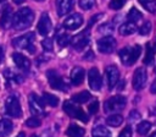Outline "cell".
Here are the masks:
<instances>
[{
    "mask_svg": "<svg viewBox=\"0 0 156 137\" xmlns=\"http://www.w3.org/2000/svg\"><path fill=\"white\" fill-rule=\"evenodd\" d=\"M34 21V13L29 7H22L20 9L15 15L12 20V27L17 31L28 28Z\"/></svg>",
    "mask_w": 156,
    "mask_h": 137,
    "instance_id": "1",
    "label": "cell"
},
{
    "mask_svg": "<svg viewBox=\"0 0 156 137\" xmlns=\"http://www.w3.org/2000/svg\"><path fill=\"white\" fill-rule=\"evenodd\" d=\"M12 45L17 49H24L27 50L29 54H34L35 53V46H34V33L29 32L26 33L21 37H17L12 40Z\"/></svg>",
    "mask_w": 156,
    "mask_h": 137,
    "instance_id": "2",
    "label": "cell"
},
{
    "mask_svg": "<svg viewBox=\"0 0 156 137\" xmlns=\"http://www.w3.org/2000/svg\"><path fill=\"white\" fill-rule=\"evenodd\" d=\"M140 53H141L140 45H134L133 48L124 46L123 49L119 50V57L124 65L129 66V65H133L138 60V57L140 56Z\"/></svg>",
    "mask_w": 156,
    "mask_h": 137,
    "instance_id": "3",
    "label": "cell"
},
{
    "mask_svg": "<svg viewBox=\"0 0 156 137\" xmlns=\"http://www.w3.org/2000/svg\"><path fill=\"white\" fill-rule=\"evenodd\" d=\"M127 104V99L123 95H115L107 99L104 103V110L105 113H117L124 109Z\"/></svg>",
    "mask_w": 156,
    "mask_h": 137,
    "instance_id": "4",
    "label": "cell"
},
{
    "mask_svg": "<svg viewBox=\"0 0 156 137\" xmlns=\"http://www.w3.org/2000/svg\"><path fill=\"white\" fill-rule=\"evenodd\" d=\"M5 113L11 117H20L22 115V109L20 100L15 95H10L5 100Z\"/></svg>",
    "mask_w": 156,
    "mask_h": 137,
    "instance_id": "5",
    "label": "cell"
},
{
    "mask_svg": "<svg viewBox=\"0 0 156 137\" xmlns=\"http://www.w3.org/2000/svg\"><path fill=\"white\" fill-rule=\"evenodd\" d=\"M46 76H48V81H49V84L51 88L56 89V91H62V92H67L68 91V86L65 83L63 78L54 70H50L46 72Z\"/></svg>",
    "mask_w": 156,
    "mask_h": 137,
    "instance_id": "6",
    "label": "cell"
},
{
    "mask_svg": "<svg viewBox=\"0 0 156 137\" xmlns=\"http://www.w3.org/2000/svg\"><path fill=\"white\" fill-rule=\"evenodd\" d=\"M63 110H65V113L68 114L71 117L78 119V120H80V121H83V122H88V121H89L88 115H87L80 108L73 105L71 102H65V103H63Z\"/></svg>",
    "mask_w": 156,
    "mask_h": 137,
    "instance_id": "7",
    "label": "cell"
},
{
    "mask_svg": "<svg viewBox=\"0 0 156 137\" xmlns=\"http://www.w3.org/2000/svg\"><path fill=\"white\" fill-rule=\"evenodd\" d=\"M89 42H90V39H89V29L88 28H85V31L80 32L79 34L74 35L71 39V44L77 51H82L83 49H85L88 46Z\"/></svg>",
    "mask_w": 156,
    "mask_h": 137,
    "instance_id": "8",
    "label": "cell"
},
{
    "mask_svg": "<svg viewBox=\"0 0 156 137\" xmlns=\"http://www.w3.org/2000/svg\"><path fill=\"white\" fill-rule=\"evenodd\" d=\"M116 39L111 35H105L96 42V46L102 54H111L116 49Z\"/></svg>",
    "mask_w": 156,
    "mask_h": 137,
    "instance_id": "9",
    "label": "cell"
},
{
    "mask_svg": "<svg viewBox=\"0 0 156 137\" xmlns=\"http://www.w3.org/2000/svg\"><path fill=\"white\" fill-rule=\"evenodd\" d=\"M28 104H29V109L34 115H44V102L41 98H39L35 93H30L29 94V99H28Z\"/></svg>",
    "mask_w": 156,
    "mask_h": 137,
    "instance_id": "10",
    "label": "cell"
},
{
    "mask_svg": "<svg viewBox=\"0 0 156 137\" xmlns=\"http://www.w3.org/2000/svg\"><path fill=\"white\" fill-rule=\"evenodd\" d=\"M51 28H52V23H51V20H50L49 13L43 12L41 16H40V18H39V22L37 24L38 33L40 35H46V34H49V32L51 31Z\"/></svg>",
    "mask_w": 156,
    "mask_h": 137,
    "instance_id": "11",
    "label": "cell"
},
{
    "mask_svg": "<svg viewBox=\"0 0 156 137\" xmlns=\"http://www.w3.org/2000/svg\"><path fill=\"white\" fill-rule=\"evenodd\" d=\"M105 75H106V81H107V86H108V89H113L115 86L118 83V80H119V71L116 66L111 65V66H107L106 70H105Z\"/></svg>",
    "mask_w": 156,
    "mask_h": 137,
    "instance_id": "12",
    "label": "cell"
},
{
    "mask_svg": "<svg viewBox=\"0 0 156 137\" xmlns=\"http://www.w3.org/2000/svg\"><path fill=\"white\" fill-rule=\"evenodd\" d=\"M88 81H89V86L93 91H100L101 84H102V80H101L100 72L96 67H91L88 71Z\"/></svg>",
    "mask_w": 156,
    "mask_h": 137,
    "instance_id": "13",
    "label": "cell"
},
{
    "mask_svg": "<svg viewBox=\"0 0 156 137\" xmlns=\"http://www.w3.org/2000/svg\"><path fill=\"white\" fill-rule=\"evenodd\" d=\"M146 71L145 68L143 67H138L135 71H134V75H133V88L135 91H140L143 89V87L145 86L146 83Z\"/></svg>",
    "mask_w": 156,
    "mask_h": 137,
    "instance_id": "14",
    "label": "cell"
},
{
    "mask_svg": "<svg viewBox=\"0 0 156 137\" xmlns=\"http://www.w3.org/2000/svg\"><path fill=\"white\" fill-rule=\"evenodd\" d=\"M83 24V16L80 13H73L63 21V27L69 31H74Z\"/></svg>",
    "mask_w": 156,
    "mask_h": 137,
    "instance_id": "15",
    "label": "cell"
},
{
    "mask_svg": "<svg viewBox=\"0 0 156 137\" xmlns=\"http://www.w3.org/2000/svg\"><path fill=\"white\" fill-rule=\"evenodd\" d=\"M12 59H13V62L15 65L22 70V71H28L30 68V61L27 56H24L23 54L21 53H13L12 54Z\"/></svg>",
    "mask_w": 156,
    "mask_h": 137,
    "instance_id": "16",
    "label": "cell"
},
{
    "mask_svg": "<svg viewBox=\"0 0 156 137\" xmlns=\"http://www.w3.org/2000/svg\"><path fill=\"white\" fill-rule=\"evenodd\" d=\"M12 20H13V13H12V9L6 6L2 11L1 18H0V26L4 29H9L12 26Z\"/></svg>",
    "mask_w": 156,
    "mask_h": 137,
    "instance_id": "17",
    "label": "cell"
},
{
    "mask_svg": "<svg viewBox=\"0 0 156 137\" xmlns=\"http://www.w3.org/2000/svg\"><path fill=\"white\" fill-rule=\"evenodd\" d=\"M73 0H56V11L58 16H65L72 9Z\"/></svg>",
    "mask_w": 156,
    "mask_h": 137,
    "instance_id": "18",
    "label": "cell"
},
{
    "mask_svg": "<svg viewBox=\"0 0 156 137\" xmlns=\"http://www.w3.org/2000/svg\"><path fill=\"white\" fill-rule=\"evenodd\" d=\"M84 75H85V72L82 67H73L71 71V76H69L72 84H74V86L82 84L84 81Z\"/></svg>",
    "mask_w": 156,
    "mask_h": 137,
    "instance_id": "19",
    "label": "cell"
},
{
    "mask_svg": "<svg viewBox=\"0 0 156 137\" xmlns=\"http://www.w3.org/2000/svg\"><path fill=\"white\" fill-rule=\"evenodd\" d=\"M13 130V124L9 119H4L0 121V137H7Z\"/></svg>",
    "mask_w": 156,
    "mask_h": 137,
    "instance_id": "20",
    "label": "cell"
},
{
    "mask_svg": "<svg viewBox=\"0 0 156 137\" xmlns=\"http://www.w3.org/2000/svg\"><path fill=\"white\" fill-rule=\"evenodd\" d=\"M135 31H136V26L134 22H130V21L121 24V27H119V34L121 35H130Z\"/></svg>",
    "mask_w": 156,
    "mask_h": 137,
    "instance_id": "21",
    "label": "cell"
},
{
    "mask_svg": "<svg viewBox=\"0 0 156 137\" xmlns=\"http://www.w3.org/2000/svg\"><path fill=\"white\" fill-rule=\"evenodd\" d=\"M84 133H85L84 128L83 127H79L77 125H71L67 128V131H66V135L68 137H83Z\"/></svg>",
    "mask_w": 156,
    "mask_h": 137,
    "instance_id": "22",
    "label": "cell"
},
{
    "mask_svg": "<svg viewBox=\"0 0 156 137\" xmlns=\"http://www.w3.org/2000/svg\"><path fill=\"white\" fill-rule=\"evenodd\" d=\"M90 98H91V94L88 91H83V92H79V93L73 94L72 100L76 102V103H78V104H83V103H87Z\"/></svg>",
    "mask_w": 156,
    "mask_h": 137,
    "instance_id": "23",
    "label": "cell"
},
{
    "mask_svg": "<svg viewBox=\"0 0 156 137\" xmlns=\"http://www.w3.org/2000/svg\"><path fill=\"white\" fill-rule=\"evenodd\" d=\"M123 122V116L119 114H112L106 117V124L111 127H117Z\"/></svg>",
    "mask_w": 156,
    "mask_h": 137,
    "instance_id": "24",
    "label": "cell"
},
{
    "mask_svg": "<svg viewBox=\"0 0 156 137\" xmlns=\"http://www.w3.org/2000/svg\"><path fill=\"white\" fill-rule=\"evenodd\" d=\"M71 35L67 33V32H57V34H56V40H57V44L60 45V46H66L68 43H71Z\"/></svg>",
    "mask_w": 156,
    "mask_h": 137,
    "instance_id": "25",
    "label": "cell"
},
{
    "mask_svg": "<svg viewBox=\"0 0 156 137\" xmlns=\"http://www.w3.org/2000/svg\"><path fill=\"white\" fill-rule=\"evenodd\" d=\"M93 137H111V132L102 125H98L93 128Z\"/></svg>",
    "mask_w": 156,
    "mask_h": 137,
    "instance_id": "26",
    "label": "cell"
},
{
    "mask_svg": "<svg viewBox=\"0 0 156 137\" xmlns=\"http://www.w3.org/2000/svg\"><path fill=\"white\" fill-rule=\"evenodd\" d=\"M156 53V46H151L150 44H146V54L144 56V64L150 65L154 61V56Z\"/></svg>",
    "mask_w": 156,
    "mask_h": 137,
    "instance_id": "27",
    "label": "cell"
},
{
    "mask_svg": "<svg viewBox=\"0 0 156 137\" xmlns=\"http://www.w3.org/2000/svg\"><path fill=\"white\" fill-rule=\"evenodd\" d=\"M139 4L149 12H156V0H139Z\"/></svg>",
    "mask_w": 156,
    "mask_h": 137,
    "instance_id": "28",
    "label": "cell"
},
{
    "mask_svg": "<svg viewBox=\"0 0 156 137\" xmlns=\"http://www.w3.org/2000/svg\"><path fill=\"white\" fill-rule=\"evenodd\" d=\"M150 128H151V124H150L149 121H145V120L141 121V122H139L138 126H136V131H138V133L141 135V136H146V135L149 133Z\"/></svg>",
    "mask_w": 156,
    "mask_h": 137,
    "instance_id": "29",
    "label": "cell"
},
{
    "mask_svg": "<svg viewBox=\"0 0 156 137\" xmlns=\"http://www.w3.org/2000/svg\"><path fill=\"white\" fill-rule=\"evenodd\" d=\"M127 18L130 21V22H136V21H139V20H141L143 18V15H141V12L139 11V10H136L135 7H132L130 10H129V12L127 13Z\"/></svg>",
    "mask_w": 156,
    "mask_h": 137,
    "instance_id": "30",
    "label": "cell"
},
{
    "mask_svg": "<svg viewBox=\"0 0 156 137\" xmlns=\"http://www.w3.org/2000/svg\"><path fill=\"white\" fill-rule=\"evenodd\" d=\"M43 98H44V102L46 104H49L50 106H56L58 104V98L56 95H54V94H50V93H46L45 92L43 94Z\"/></svg>",
    "mask_w": 156,
    "mask_h": 137,
    "instance_id": "31",
    "label": "cell"
},
{
    "mask_svg": "<svg viewBox=\"0 0 156 137\" xmlns=\"http://www.w3.org/2000/svg\"><path fill=\"white\" fill-rule=\"evenodd\" d=\"M98 29H99V33L105 34V35H110V34H112V32H113V24L110 23V22H106V23L99 26Z\"/></svg>",
    "mask_w": 156,
    "mask_h": 137,
    "instance_id": "32",
    "label": "cell"
},
{
    "mask_svg": "<svg viewBox=\"0 0 156 137\" xmlns=\"http://www.w3.org/2000/svg\"><path fill=\"white\" fill-rule=\"evenodd\" d=\"M124 4H126V0H111L108 4V7L112 10H119L124 6Z\"/></svg>",
    "mask_w": 156,
    "mask_h": 137,
    "instance_id": "33",
    "label": "cell"
},
{
    "mask_svg": "<svg viewBox=\"0 0 156 137\" xmlns=\"http://www.w3.org/2000/svg\"><path fill=\"white\" fill-rule=\"evenodd\" d=\"M150 31H151V22L146 21V22L139 28V34H140V35H146V34L150 33Z\"/></svg>",
    "mask_w": 156,
    "mask_h": 137,
    "instance_id": "34",
    "label": "cell"
},
{
    "mask_svg": "<svg viewBox=\"0 0 156 137\" xmlns=\"http://www.w3.org/2000/svg\"><path fill=\"white\" fill-rule=\"evenodd\" d=\"M40 124H41V121H40L38 117H29V119L26 121V126L32 127V128H34V127H39Z\"/></svg>",
    "mask_w": 156,
    "mask_h": 137,
    "instance_id": "35",
    "label": "cell"
},
{
    "mask_svg": "<svg viewBox=\"0 0 156 137\" xmlns=\"http://www.w3.org/2000/svg\"><path fill=\"white\" fill-rule=\"evenodd\" d=\"M95 5V0H79V6L83 10H90Z\"/></svg>",
    "mask_w": 156,
    "mask_h": 137,
    "instance_id": "36",
    "label": "cell"
},
{
    "mask_svg": "<svg viewBox=\"0 0 156 137\" xmlns=\"http://www.w3.org/2000/svg\"><path fill=\"white\" fill-rule=\"evenodd\" d=\"M41 46H43L46 51H52V49H54L52 39H50V38H45V39L41 42Z\"/></svg>",
    "mask_w": 156,
    "mask_h": 137,
    "instance_id": "37",
    "label": "cell"
},
{
    "mask_svg": "<svg viewBox=\"0 0 156 137\" xmlns=\"http://www.w3.org/2000/svg\"><path fill=\"white\" fill-rule=\"evenodd\" d=\"M140 117H141V115H140L139 111H136V110H132V111L129 113V117H128V120H129L130 122H135V121H138Z\"/></svg>",
    "mask_w": 156,
    "mask_h": 137,
    "instance_id": "38",
    "label": "cell"
},
{
    "mask_svg": "<svg viewBox=\"0 0 156 137\" xmlns=\"http://www.w3.org/2000/svg\"><path fill=\"white\" fill-rule=\"evenodd\" d=\"M98 109H99V102H98V100L93 102V103L88 106V111H89L90 114H95V113L98 111Z\"/></svg>",
    "mask_w": 156,
    "mask_h": 137,
    "instance_id": "39",
    "label": "cell"
},
{
    "mask_svg": "<svg viewBox=\"0 0 156 137\" xmlns=\"http://www.w3.org/2000/svg\"><path fill=\"white\" fill-rule=\"evenodd\" d=\"M118 137H132V128H130L129 126L124 127V128L121 131V133L118 135Z\"/></svg>",
    "mask_w": 156,
    "mask_h": 137,
    "instance_id": "40",
    "label": "cell"
},
{
    "mask_svg": "<svg viewBox=\"0 0 156 137\" xmlns=\"http://www.w3.org/2000/svg\"><path fill=\"white\" fill-rule=\"evenodd\" d=\"M102 16H104L102 13H99V15H95V16H93V17L90 18V22H89V26H88L87 28L89 29V28H90V27H91V26H93V24H94V23L96 22V20H99V18H101Z\"/></svg>",
    "mask_w": 156,
    "mask_h": 137,
    "instance_id": "41",
    "label": "cell"
},
{
    "mask_svg": "<svg viewBox=\"0 0 156 137\" xmlns=\"http://www.w3.org/2000/svg\"><path fill=\"white\" fill-rule=\"evenodd\" d=\"M83 59H84V60H93V59H94V53L89 50L88 53H85V54H84Z\"/></svg>",
    "mask_w": 156,
    "mask_h": 137,
    "instance_id": "42",
    "label": "cell"
},
{
    "mask_svg": "<svg viewBox=\"0 0 156 137\" xmlns=\"http://www.w3.org/2000/svg\"><path fill=\"white\" fill-rule=\"evenodd\" d=\"M150 92L152 93V94H156V78L152 81V83H151V87H150Z\"/></svg>",
    "mask_w": 156,
    "mask_h": 137,
    "instance_id": "43",
    "label": "cell"
},
{
    "mask_svg": "<svg viewBox=\"0 0 156 137\" xmlns=\"http://www.w3.org/2000/svg\"><path fill=\"white\" fill-rule=\"evenodd\" d=\"M6 6H7V0H0V11H4Z\"/></svg>",
    "mask_w": 156,
    "mask_h": 137,
    "instance_id": "44",
    "label": "cell"
},
{
    "mask_svg": "<svg viewBox=\"0 0 156 137\" xmlns=\"http://www.w3.org/2000/svg\"><path fill=\"white\" fill-rule=\"evenodd\" d=\"M2 60H4V49L2 46H0V64L2 62Z\"/></svg>",
    "mask_w": 156,
    "mask_h": 137,
    "instance_id": "45",
    "label": "cell"
},
{
    "mask_svg": "<svg viewBox=\"0 0 156 137\" xmlns=\"http://www.w3.org/2000/svg\"><path fill=\"white\" fill-rule=\"evenodd\" d=\"M23 1H24V0H13V2H15V4H17V5H20V4H22Z\"/></svg>",
    "mask_w": 156,
    "mask_h": 137,
    "instance_id": "46",
    "label": "cell"
},
{
    "mask_svg": "<svg viewBox=\"0 0 156 137\" xmlns=\"http://www.w3.org/2000/svg\"><path fill=\"white\" fill-rule=\"evenodd\" d=\"M24 136H26V135H24V132H21V133H18V135H17V137H24Z\"/></svg>",
    "mask_w": 156,
    "mask_h": 137,
    "instance_id": "47",
    "label": "cell"
},
{
    "mask_svg": "<svg viewBox=\"0 0 156 137\" xmlns=\"http://www.w3.org/2000/svg\"><path fill=\"white\" fill-rule=\"evenodd\" d=\"M150 137H156V131H155V132H152V133H151V136H150Z\"/></svg>",
    "mask_w": 156,
    "mask_h": 137,
    "instance_id": "48",
    "label": "cell"
},
{
    "mask_svg": "<svg viewBox=\"0 0 156 137\" xmlns=\"http://www.w3.org/2000/svg\"><path fill=\"white\" fill-rule=\"evenodd\" d=\"M32 137H38V136H37V135H33V136H32Z\"/></svg>",
    "mask_w": 156,
    "mask_h": 137,
    "instance_id": "49",
    "label": "cell"
},
{
    "mask_svg": "<svg viewBox=\"0 0 156 137\" xmlns=\"http://www.w3.org/2000/svg\"><path fill=\"white\" fill-rule=\"evenodd\" d=\"M155 46H156V39H155Z\"/></svg>",
    "mask_w": 156,
    "mask_h": 137,
    "instance_id": "50",
    "label": "cell"
},
{
    "mask_svg": "<svg viewBox=\"0 0 156 137\" xmlns=\"http://www.w3.org/2000/svg\"><path fill=\"white\" fill-rule=\"evenodd\" d=\"M35 1H43V0H35Z\"/></svg>",
    "mask_w": 156,
    "mask_h": 137,
    "instance_id": "51",
    "label": "cell"
},
{
    "mask_svg": "<svg viewBox=\"0 0 156 137\" xmlns=\"http://www.w3.org/2000/svg\"><path fill=\"white\" fill-rule=\"evenodd\" d=\"M155 72H156V67H155Z\"/></svg>",
    "mask_w": 156,
    "mask_h": 137,
    "instance_id": "52",
    "label": "cell"
}]
</instances>
